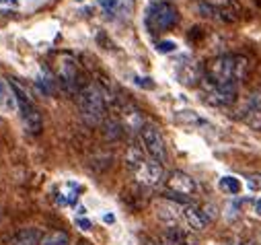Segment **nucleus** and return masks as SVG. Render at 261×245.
<instances>
[{
	"instance_id": "obj_1",
	"label": "nucleus",
	"mask_w": 261,
	"mask_h": 245,
	"mask_svg": "<svg viewBox=\"0 0 261 245\" xmlns=\"http://www.w3.org/2000/svg\"><path fill=\"white\" fill-rule=\"evenodd\" d=\"M79 107L89 126H97L105 113V95L97 85H87L79 93Z\"/></svg>"
},
{
	"instance_id": "obj_2",
	"label": "nucleus",
	"mask_w": 261,
	"mask_h": 245,
	"mask_svg": "<svg viewBox=\"0 0 261 245\" xmlns=\"http://www.w3.org/2000/svg\"><path fill=\"white\" fill-rule=\"evenodd\" d=\"M177 21H179V11L175 9V5L167 3V0H152L146 9V25L154 33L175 27Z\"/></svg>"
},
{
	"instance_id": "obj_3",
	"label": "nucleus",
	"mask_w": 261,
	"mask_h": 245,
	"mask_svg": "<svg viewBox=\"0 0 261 245\" xmlns=\"http://www.w3.org/2000/svg\"><path fill=\"white\" fill-rule=\"evenodd\" d=\"M237 68H239V64L232 56H218L206 64V79L212 85H224V83L234 81Z\"/></svg>"
},
{
	"instance_id": "obj_4",
	"label": "nucleus",
	"mask_w": 261,
	"mask_h": 245,
	"mask_svg": "<svg viewBox=\"0 0 261 245\" xmlns=\"http://www.w3.org/2000/svg\"><path fill=\"white\" fill-rule=\"evenodd\" d=\"M140 136H142V144H144V151L148 153V157L159 163H165L167 146H165V140H163V134L159 132V128L152 124H144L140 130Z\"/></svg>"
},
{
	"instance_id": "obj_5",
	"label": "nucleus",
	"mask_w": 261,
	"mask_h": 245,
	"mask_svg": "<svg viewBox=\"0 0 261 245\" xmlns=\"http://www.w3.org/2000/svg\"><path fill=\"white\" fill-rule=\"evenodd\" d=\"M167 188H169V192L191 196V194H195V190H198V183H195V179L191 175H187L183 171H173L167 179Z\"/></svg>"
},
{
	"instance_id": "obj_6",
	"label": "nucleus",
	"mask_w": 261,
	"mask_h": 245,
	"mask_svg": "<svg viewBox=\"0 0 261 245\" xmlns=\"http://www.w3.org/2000/svg\"><path fill=\"white\" fill-rule=\"evenodd\" d=\"M134 175L138 177V181L146 183V186H156L165 175V169H163V163H159L154 159H146V163Z\"/></svg>"
},
{
	"instance_id": "obj_7",
	"label": "nucleus",
	"mask_w": 261,
	"mask_h": 245,
	"mask_svg": "<svg viewBox=\"0 0 261 245\" xmlns=\"http://www.w3.org/2000/svg\"><path fill=\"white\" fill-rule=\"evenodd\" d=\"M237 95H239V85L237 81H230V83H224V85H212V101L218 103V105H230L237 101Z\"/></svg>"
},
{
	"instance_id": "obj_8",
	"label": "nucleus",
	"mask_w": 261,
	"mask_h": 245,
	"mask_svg": "<svg viewBox=\"0 0 261 245\" xmlns=\"http://www.w3.org/2000/svg\"><path fill=\"white\" fill-rule=\"evenodd\" d=\"M43 239V231L37 227H25L19 229L9 241H5V245H39V241Z\"/></svg>"
},
{
	"instance_id": "obj_9",
	"label": "nucleus",
	"mask_w": 261,
	"mask_h": 245,
	"mask_svg": "<svg viewBox=\"0 0 261 245\" xmlns=\"http://www.w3.org/2000/svg\"><path fill=\"white\" fill-rule=\"evenodd\" d=\"M183 218H185L187 227L193 229V231H204L208 227V223H210L208 216L204 214V210L198 208V206H193V204L183 206Z\"/></svg>"
},
{
	"instance_id": "obj_10",
	"label": "nucleus",
	"mask_w": 261,
	"mask_h": 245,
	"mask_svg": "<svg viewBox=\"0 0 261 245\" xmlns=\"http://www.w3.org/2000/svg\"><path fill=\"white\" fill-rule=\"evenodd\" d=\"M0 109L3 111H17L19 109V101H17L13 87L3 79H0Z\"/></svg>"
},
{
	"instance_id": "obj_11",
	"label": "nucleus",
	"mask_w": 261,
	"mask_h": 245,
	"mask_svg": "<svg viewBox=\"0 0 261 245\" xmlns=\"http://www.w3.org/2000/svg\"><path fill=\"white\" fill-rule=\"evenodd\" d=\"M121 117H123V126L129 128V130H142V126H144L142 113H140L136 107H132V105H125V107H123Z\"/></svg>"
},
{
	"instance_id": "obj_12",
	"label": "nucleus",
	"mask_w": 261,
	"mask_h": 245,
	"mask_svg": "<svg viewBox=\"0 0 261 245\" xmlns=\"http://www.w3.org/2000/svg\"><path fill=\"white\" fill-rule=\"evenodd\" d=\"M58 72H60V79L68 87H72L76 83V64L72 58H62L58 64Z\"/></svg>"
},
{
	"instance_id": "obj_13",
	"label": "nucleus",
	"mask_w": 261,
	"mask_h": 245,
	"mask_svg": "<svg viewBox=\"0 0 261 245\" xmlns=\"http://www.w3.org/2000/svg\"><path fill=\"white\" fill-rule=\"evenodd\" d=\"M247 124L255 130H261V97L253 95L247 107Z\"/></svg>"
},
{
	"instance_id": "obj_14",
	"label": "nucleus",
	"mask_w": 261,
	"mask_h": 245,
	"mask_svg": "<svg viewBox=\"0 0 261 245\" xmlns=\"http://www.w3.org/2000/svg\"><path fill=\"white\" fill-rule=\"evenodd\" d=\"M125 163H127V167L132 169L134 173L146 163V159H144V155H142V149L140 146H136V144H132L127 149V153H125Z\"/></svg>"
},
{
	"instance_id": "obj_15",
	"label": "nucleus",
	"mask_w": 261,
	"mask_h": 245,
	"mask_svg": "<svg viewBox=\"0 0 261 245\" xmlns=\"http://www.w3.org/2000/svg\"><path fill=\"white\" fill-rule=\"evenodd\" d=\"M177 202H167L163 200L161 204H156V210H159V216L167 223H175L177 220Z\"/></svg>"
},
{
	"instance_id": "obj_16",
	"label": "nucleus",
	"mask_w": 261,
	"mask_h": 245,
	"mask_svg": "<svg viewBox=\"0 0 261 245\" xmlns=\"http://www.w3.org/2000/svg\"><path fill=\"white\" fill-rule=\"evenodd\" d=\"M165 239H167L169 245H189L187 243L189 241L187 233L183 229H179V227H169L167 233H165Z\"/></svg>"
},
{
	"instance_id": "obj_17",
	"label": "nucleus",
	"mask_w": 261,
	"mask_h": 245,
	"mask_svg": "<svg viewBox=\"0 0 261 245\" xmlns=\"http://www.w3.org/2000/svg\"><path fill=\"white\" fill-rule=\"evenodd\" d=\"M76 192H79L76 183H66V186H64V188L60 190V194H58V202H60V204H74V202L79 200Z\"/></svg>"
},
{
	"instance_id": "obj_18",
	"label": "nucleus",
	"mask_w": 261,
	"mask_h": 245,
	"mask_svg": "<svg viewBox=\"0 0 261 245\" xmlns=\"http://www.w3.org/2000/svg\"><path fill=\"white\" fill-rule=\"evenodd\" d=\"M220 190L226 192V194H239L241 192V181L237 177L226 175V177L220 179Z\"/></svg>"
},
{
	"instance_id": "obj_19",
	"label": "nucleus",
	"mask_w": 261,
	"mask_h": 245,
	"mask_svg": "<svg viewBox=\"0 0 261 245\" xmlns=\"http://www.w3.org/2000/svg\"><path fill=\"white\" fill-rule=\"evenodd\" d=\"M105 136L109 138V140H117L119 136H121V126L117 124V121H113V119H109V121H105Z\"/></svg>"
},
{
	"instance_id": "obj_20",
	"label": "nucleus",
	"mask_w": 261,
	"mask_h": 245,
	"mask_svg": "<svg viewBox=\"0 0 261 245\" xmlns=\"http://www.w3.org/2000/svg\"><path fill=\"white\" fill-rule=\"evenodd\" d=\"M175 119L179 121V124H198V121H200V117L195 115L193 111H179L175 115Z\"/></svg>"
},
{
	"instance_id": "obj_21",
	"label": "nucleus",
	"mask_w": 261,
	"mask_h": 245,
	"mask_svg": "<svg viewBox=\"0 0 261 245\" xmlns=\"http://www.w3.org/2000/svg\"><path fill=\"white\" fill-rule=\"evenodd\" d=\"M45 245H68V235H66V233L56 231V233L47 239V243H45Z\"/></svg>"
},
{
	"instance_id": "obj_22",
	"label": "nucleus",
	"mask_w": 261,
	"mask_h": 245,
	"mask_svg": "<svg viewBox=\"0 0 261 245\" xmlns=\"http://www.w3.org/2000/svg\"><path fill=\"white\" fill-rule=\"evenodd\" d=\"M156 50H159L161 54H171V52L177 50V45H175V41H161V43L156 45Z\"/></svg>"
},
{
	"instance_id": "obj_23",
	"label": "nucleus",
	"mask_w": 261,
	"mask_h": 245,
	"mask_svg": "<svg viewBox=\"0 0 261 245\" xmlns=\"http://www.w3.org/2000/svg\"><path fill=\"white\" fill-rule=\"evenodd\" d=\"M249 188L251 190H261V173H253V175H249Z\"/></svg>"
},
{
	"instance_id": "obj_24",
	"label": "nucleus",
	"mask_w": 261,
	"mask_h": 245,
	"mask_svg": "<svg viewBox=\"0 0 261 245\" xmlns=\"http://www.w3.org/2000/svg\"><path fill=\"white\" fill-rule=\"evenodd\" d=\"M220 19H222L224 23H234V21H237V15L226 7V9H222V11H220Z\"/></svg>"
},
{
	"instance_id": "obj_25",
	"label": "nucleus",
	"mask_w": 261,
	"mask_h": 245,
	"mask_svg": "<svg viewBox=\"0 0 261 245\" xmlns=\"http://www.w3.org/2000/svg\"><path fill=\"white\" fill-rule=\"evenodd\" d=\"M99 3V7H103L107 13H111L113 9H117V5H119V0H97Z\"/></svg>"
},
{
	"instance_id": "obj_26",
	"label": "nucleus",
	"mask_w": 261,
	"mask_h": 245,
	"mask_svg": "<svg viewBox=\"0 0 261 245\" xmlns=\"http://www.w3.org/2000/svg\"><path fill=\"white\" fill-rule=\"evenodd\" d=\"M198 11L204 15V17H214L216 15V11L210 7V5H206V3H202V5H198Z\"/></svg>"
},
{
	"instance_id": "obj_27",
	"label": "nucleus",
	"mask_w": 261,
	"mask_h": 245,
	"mask_svg": "<svg viewBox=\"0 0 261 245\" xmlns=\"http://www.w3.org/2000/svg\"><path fill=\"white\" fill-rule=\"evenodd\" d=\"M136 85H138V87H144V89H154V83H152L150 79H142V77L136 79Z\"/></svg>"
},
{
	"instance_id": "obj_28",
	"label": "nucleus",
	"mask_w": 261,
	"mask_h": 245,
	"mask_svg": "<svg viewBox=\"0 0 261 245\" xmlns=\"http://www.w3.org/2000/svg\"><path fill=\"white\" fill-rule=\"evenodd\" d=\"M76 225H79L83 231H89V229L93 227V225H91V220H87V218H79V220H76Z\"/></svg>"
},
{
	"instance_id": "obj_29",
	"label": "nucleus",
	"mask_w": 261,
	"mask_h": 245,
	"mask_svg": "<svg viewBox=\"0 0 261 245\" xmlns=\"http://www.w3.org/2000/svg\"><path fill=\"white\" fill-rule=\"evenodd\" d=\"M255 212L261 216V198H259V200H257V204H255Z\"/></svg>"
},
{
	"instance_id": "obj_30",
	"label": "nucleus",
	"mask_w": 261,
	"mask_h": 245,
	"mask_svg": "<svg viewBox=\"0 0 261 245\" xmlns=\"http://www.w3.org/2000/svg\"><path fill=\"white\" fill-rule=\"evenodd\" d=\"M3 5H13V7H17V0H0Z\"/></svg>"
},
{
	"instance_id": "obj_31",
	"label": "nucleus",
	"mask_w": 261,
	"mask_h": 245,
	"mask_svg": "<svg viewBox=\"0 0 261 245\" xmlns=\"http://www.w3.org/2000/svg\"><path fill=\"white\" fill-rule=\"evenodd\" d=\"M115 218H113V214H105V223H113Z\"/></svg>"
},
{
	"instance_id": "obj_32",
	"label": "nucleus",
	"mask_w": 261,
	"mask_h": 245,
	"mask_svg": "<svg viewBox=\"0 0 261 245\" xmlns=\"http://www.w3.org/2000/svg\"><path fill=\"white\" fill-rule=\"evenodd\" d=\"M79 245H87V243H79Z\"/></svg>"
},
{
	"instance_id": "obj_33",
	"label": "nucleus",
	"mask_w": 261,
	"mask_h": 245,
	"mask_svg": "<svg viewBox=\"0 0 261 245\" xmlns=\"http://www.w3.org/2000/svg\"><path fill=\"white\" fill-rule=\"evenodd\" d=\"M76 3H83V0H76Z\"/></svg>"
}]
</instances>
